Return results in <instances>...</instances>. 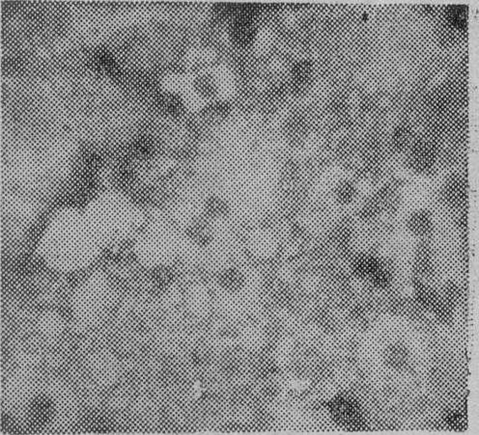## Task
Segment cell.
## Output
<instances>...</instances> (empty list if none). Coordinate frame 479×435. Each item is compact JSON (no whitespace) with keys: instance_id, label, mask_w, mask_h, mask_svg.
Returning <instances> with one entry per match:
<instances>
[{"instance_id":"obj_1","label":"cell","mask_w":479,"mask_h":435,"mask_svg":"<svg viewBox=\"0 0 479 435\" xmlns=\"http://www.w3.org/2000/svg\"><path fill=\"white\" fill-rule=\"evenodd\" d=\"M105 246L83 210L64 207L44 225L38 252L49 268L61 273L85 271L99 258Z\"/></svg>"},{"instance_id":"obj_2","label":"cell","mask_w":479,"mask_h":435,"mask_svg":"<svg viewBox=\"0 0 479 435\" xmlns=\"http://www.w3.org/2000/svg\"><path fill=\"white\" fill-rule=\"evenodd\" d=\"M85 211L105 247L132 239L145 226L138 210L115 194L101 195Z\"/></svg>"},{"instance_id":"obj_3","label":"cell","mask_w":479,"mask_h":435,"mask_svg":"<svg viewBox=\"0 0 479 435\" xmlns=\"http://www.w3.org/2000/svg\"><path fill=\"white\" fill-rule=\"evenodd\" d=\"M111 291L107 280L101 275L89 277L76 290L74 306L76 316L93 321L102 315L110 302Z\"/></svg>"},{"instance_id":"obj_4","label":"cell","mask_w":479,"mask_h":435,"mask_svg":"<svg viewBox=\"0 0 479 435\" xmlns=\"http://www.w3.org/2000/svg\"><path fill=\"white\" fill-rule=\"evenodd\" d=\"M244 250L256 263H270L283 251L280 237L268 227L249 229L243 236Z\"/></svg>"},{"instance_id":"obj_5","label":"cell","mask_w":479,"mask_h":435,"mask_svg":"<svg viewBox=\"0 0 479 435\" xmlns=\"http://www.w3.org/2000/svg\"><path fill=\"white\" fill-rule=\"evenodd\" d=\"M330 417L342 427H355L362 419V407L355 398L347 393L338 394L327 402Z\"/></svg>"},{"instance_id":"obj_6","label":"cell","mask_w":479,"mask_h":435,"mask_svg":"<svg viewBox=\"0 0 479 435\" xmlns=\"http://www.w3.org/2000/svg\"><path fill=\"white\" fill-rule=\"evenodd\" d=\"M184 296L187 311L194 315L204 316L214 310V295L203 285L191 287Z\"/></svg>"},{"instance_id":"obj_7","label":"cell","mask_w":479,"mask_h":435,"mask_svg":"<svg viewBox=\"0 0 479 435\" xmlns=\"http://www.w3.org/2000/svg\"><path fill=\"white\" fill-rule=\"evenodd\" d=\"M410 164L417 172H428L435 164L436 155L428 144H417L411 151Z\"/></svg>"},{"instance_id":"obj_8","label":"cell","mask_w":479,"mask_h":435,"mask_svg":"<svg viewBox=\"0 0 479 435\" xmlns=\"http://www.w3.org/2000/svg\"><path fill=\"white\" fill-rule=\"evenodd\" d=\"M408 227L410 231L417 237H426L433 230V219L428 212L421 210L409 217Z\"/></svg>"},{"instance_id":"obj_9","label":"cell","mask_w":479,"mask_h":435,"mask_svg":"<svg viewBox=\"0 0 479 435\" xmlns=\"http://www.w3.org/2000/svg\"><path fill=\"white\" fill-rule=\"evenodd\" d=\"M263 331L259 330L258 326L244 325L239 330V346L243 350H259L263 343Z\"/></svg>"},{"instance_id":"obj_10","label":"cell","mask_w":479,"mask_h":435,"mask_svg":"<svg viewBox=\"0 0 479 435\" xmlns=\"http://www.w3.org/2000/svg\"><path fill=\"white\" fill-rule=\"evenodd\" d=\"M464 195H465V185H464L462 179L453 177L444 185L443 196L446 202L451 203V204H457L463 200Z\"/></svg>"},{"instance_id":"obj_11","label":"cell","mask_w":479,"mask_h":435,"mask_svg":"<svg viewBox=\"0 0 479 435\" xmlns=\"http://www.w3.org/2000/svg\"><path fill=\"white\" fill-rule=\"evenodd\" d=\"M312 65L308 61H300L293 67L292 79L299 86H305L312 78Z\"/></svg>"},{"instance_id":"obj_12","label":"cell","mask_w":479,"mask_h":435,"mask_svg":"<svg viewBox=\"0 0 479 435\" xmlns=\"http://www.w3.org/2000/svg\"><path fill=\"white\" fill-rule=\"evenodd\" d=\"M357 194V189L355 185L350 182H342L335 189V197L337 201L342 204H349L352 202Z\"/></svg>"},{"instance_id":"obj_13","label":"cell","mask_w":479,"mask_h":435,"mask_svg":"<svg viewBox=\"0 0 479 435\" xmlns=\"http://www.w3.org/2000/svg\"><path fill=\"white\" fill-rule=\"evenodd\" d=\"M410 140H411V133H410L408 128H399V130H397L396 133H394V146L398 150H403L406 146H408Z\"/></svg>"}]
</instances>
